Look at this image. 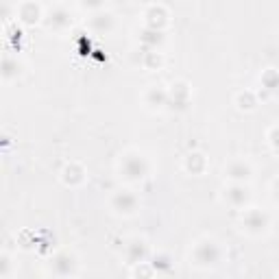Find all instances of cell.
<instances>
[{
	"label": "cell",
	"mask_w": 279,
	"mask_h": 279,
	"mask_svg": "<svg viewBox=\"0 0 279 279\" xmlns=\"http://www.w3.org/2000/svg\"><path fill=\"white\" fill-rule=\"evenodd\" d=\"M196 260L201 262V264H214L218 260V249L214 242H203L199 249H196Z\"/></svg>",
	"instance_id": "6da1fadb"
},
{
	"label": "cell",
	"mask_w": 279,
	"mask_h": 279,
	"mask_svg": "<svg viewBox=\"0 0 279 279\" xmlns=\"http://www.w3.org/2000/svg\"><path fill=\"white\" fill-rule=\"evenodd\" d=\"M125 170H127L129 177H142L144 170H146V164L142 159H137V157H129L125 161Z\"/></svg>",
	"instance_id": "7a4b0ae2"
},
{
	"label": "cell",
	"mask_w": 279,
	"mask_h": 279,
	"mask_svg": "<svg viewBox=\"0 0 279 279\" xmlns=\"http://www.w3.org/2000/svg\"><path fill=\"white\" fill-rule=\"evenodd\" d=\"M53 268H55L59 275H70L72 268H75V260H72L70 255H59V258L53 262Z\"/></svg>",
	"instance_id": "3957f363"
},
{
	"label": "cell",
	"mask_w": 279,
	"mask_h": 279,
	"mask_svg": "<svg viewBox=\"0 0 279 279\" xmlns=\"http://www.w3.org/2000/svg\"><path fill=\"white\" fill-rule=\"evenodd\" d=\"M116 207L120 212H133L135 207V196L133 194H129V192H120L116 196Z\"/></svg>",
	"instance_id": "277c9868"
},
{
	"label": "cell",
	"mask_w": 279,
	"mask_h": 279,
	"mask_svg": "<svg viewBox=\"0 0 279 279\" xmlns=\"http://www.w3.org/2000/svg\"><path fill=\"white\" fill-rule=\"evenodd\" d=\"M229 172H231V177H244V179H247L249 177V168L247 166H244V164H234V166L231 168H229Z\"/></svg>",
	"instance_id": "5b68a950"
},
{
	"label": "cell",
	"mask_w": 279,
	"mask_h": 279,
	"mask_svg": "<svg viewBox=\"0 0 279 279\" xmlns=\"http://www.w3.org/2000/svg\"><path fill=\"white\" fill-rule=\"evenodd\" d=\"M229 196H231V201L236 205H240V203L247 201V190H242V188H234V190L229 192Z\"/></svg>",
	"instance_id": "8992f818"
},
{
	"label": "cell",
	"mask_w": 279,
	"mask_h": 279,
	"mask_svg": "<svg viewBox=\"0 0 279 279\" xmlns=\"http://www.w3.org/2000/svg\"><path fill=\"white\" fill-rule=\"evenodd\" d=\"M277 199H279V185H277Z\"/></svg>",
	"instance_id": "52a82bcc"
}]
</instances>
